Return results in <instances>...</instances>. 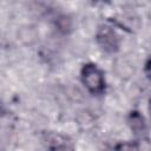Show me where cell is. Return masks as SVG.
Returning <instances> with one entry per match:
<instances>
[{
	"label": "cell",
	"instance_id": "6da1fadb",
	"mask_svg": "<svg viewBox=\"0 0 151 151\" xmlns=\"http://www.w3.org/2000/svg\"><path fill=\"white\" fill-rule=\"evenodd\" d=\"M81 78L85 86L92 93H100L104 90V77L100 70L92 64H87L83 67Z\"/></svg>",
	"mask_w": 151,
	"mask_h": 151
},
{
	"label": "cell",
	"instance_id": "7a4b0ae2",
	"mask_svg": "<svg viewBox=\"0 0 151 151\" xmlns=\"http://www.w3.org/2000/svg\"><path fill=\"white\" fill-rule=\"evenodd\" d=\"M97 40L100 47L110 53H113L118 51L119 47V38L117 33L109 26L100 27L98 33H97Z\"/></svg>",
	"mask_w": 151,
	"mask_h": 151
},
{
	"label": "cell",
	"instance_id": "3957f363",
	"mask_svg": "<svg viewBox=\"0 0 151 151\" xmlns=\"http://www.w3.org/2000/svg\"><path fill=\"white\" fill-rule=\"evenodd\" d=\"M46 143L48 144V147H52V149H71L72 147L71 145H68L70 142H66V139L59 134H50L47 137Z\"/></svg>",
	"mask_w": 151,
	"mask_h": 151
},
{
	"label": "cell",
	"instance_id": "277c9868",
	"mask_svg": "<svg viewBox=\"0 0 151 151\" xmlns=\"http://www.w3.org/2000/svg\"><path fill=\"white\" fill-rule=\"evenodd\" d=\"M130 125L131 129L134 131V133L137 134H142L145 132V124L143 118L140 117V114H138L137 112H133L130 116Z\"/></svg>",
	"mask_w": 151,
	"mask_h": 151
},
{
	"label": "cell",
	"instance_id": "5b68a950",
	"mask_svg": "<svg viewBox=\"0 0 151 151\" xmlns=\"http://www.w3.org/2000/svg\"><path fill=\"white\" fill-rule=\"evenodd\" d=\"M145 73H146V76H147V78L151 80V60H149V61H147V64H146Z\"/></svg>",
	"mask_w": 151,
	"mask_h": 151
},
{
	"label": "cell",
	"instance_id": "8992f818",
	"mask_svg": "<svg viewBox=\"0 0 151 151\" xmlns=\"http://www.w3.org/2000/svg\"><path fill=\"white\" fill-rule=\"evenodd\" d=\"M149 110H150V117H151V100H150V106H149Z\"/></svg>",
	"mask_w": 151,
	"mask_h": 151
},
{
	"label": "cell",
	"instance_id": "52a82bcc",
	"mask_svg": "<svg viewBox=\"0 0 151 151\" xmlns=\"http://www.w3.org/2000/svg\"><path fill=\"white\" fill-rule=\"evenodd\" d=\"M93 1H99V0H93Z\"/></svg>",
	"mask_w": 151,
	"mask_h": 151
}]
</instances>
